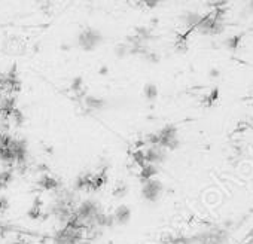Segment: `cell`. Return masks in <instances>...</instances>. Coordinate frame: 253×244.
<instances>
[{"instance_id":"10","label":"cell","mask_w":253,"mask_h":244,"mask_svg":"<svg viewBox=\"0 0 253 244\" xmlns=\"http://www.w3.org/2000/svg\"><path fill=\"white\" fill-rule=\"evenodd\" d=\"M128 52H131V48L130 46H126L125 43H122V45H118L116 48H115V54L118 55V57H125Z\"/></svg>"},{"instance_id":"15","label":"cell","mask_w":253,"mask_h":244,"mask_svg":"<svg viewBox=\"0 0 253 244\" xmlns=\"http://www.w3.org/2000/svg\"><path fill=\"white\" fill-rule=\"evenodd\" d=\"M210 75H211V78H217L219 76V70L217 69H211L210 70Z\"/></svg>"},{"instance_id":"11","label":"cell","mask_w":253,"mask_h":244,"mask_svg":"<svg viewBox=\"0 0 253 244\" xmlns=\"http://www.w3.org/2000/svg\"><path fill=\"white\" fill-rule=\"evenodd\" d=\"M240 36H234V38H231L229 41H228V46H229V49H237V46H238V43H240Z\"/></svg>"},{"instance_id":"7","label":"cell","mask_w":253,"mask_h":244,"mask_svg":"<svg viewBox=\"0 0 253 244\" xmlns=\"http://www.w3.org/2000/svg\"><path fill=\"white\" fill-rule=\"evenodd\" d=\"M39 185H41L43 189H46V191H52V189L58 188V182H57L54 177H51V176H43V177L39 180Z\"/></svg>"},{"instance_id":"3","label":"cell","mask_w":253,"mask_h":244,"mask_svg":"<svg viewBox=\"0 0 253 244\" xmlns=\"http://www.w3.org/2000/svg\"><path fill=\"white\" fill-rule=\"evenodd\" d=\"M145 160H146V164H154V165H158L161 163L166 161V157H167V151L158 145H154V146H149L146 148L145 151Z\"/></svg>"},{"instance_id":"5","label":"cell","mask_w":253,"mask_h":244,"mask_svg":"<svg viewBox=\"0 0 253 244\" xmlns=\"http://www.w3.org/2000/svg\"><path fill=\"white\" fill-rule=\"evenodd\" d=\"M85 106L89 110H101L106 106V101L103 98H97V97H92V95H86L85 97Z\"/></svg>"},{"instance_id":"13","label":"cell","mask_w":253,"mask_h":244,"mask_svg":"<svg viewBox=\"0 0 253 244\" xmlns=\"http://www.w3.org/2000/svg\"><path fill=\"white\" fill-rule=\"evenodd\" d=\"M81 88H82V79L81 78H76L73 81V83H72V89L73 91H81Z\"/></svg>"},{"instance_id":"8","label":"cell","mask_w":253,"mask_h":244,"mask_svg":"<svg viewBox=\"0 0 253 244\" xmlns=\"http://www.w3.org/2000/svg\"><path fill=\"white\" fill-rule=\"evenodd\" d=\"M143 92H145V97H146L149 101H152V100H155V98L158 97V89H157V86H155L154 83H148V85L145 86Z\"/></svg>"},{"instance_id":"9","label":"cell","mask_w":253,"mask_h":244,"mask_svg":"<svg viewBox=\"0 0 253 244\" xmlns=\"http://www.w3.org/2000/svg\"><path fill=\"white\" fill-rule=\"evenodd\" d=\"M201 18H203V17H200V15L195 14V12H189V14L185 15V21H186V24H188L189 27H197L198 23L201 21Z\"/></svg>"},{"instance_id":"4","label":"cell","mask_w":253,"mask_h":244,"mask_svg":"<svg viewBox=\"0 0 253 244\" xmlns=\"http://www.w3.org/2000/svg\"><path fill=\"white\" fill-rule=\"evenodd\" d=\"M113 219L116 223L119 225H125V223H128L130 219H131V210L126 207V205H119L115 213H113Z\"/></svg>"},{"instance_id":"12","label":"cell","mask_w":253,"mask_h":244,"mask_svg":"<svg viewBox=\"0 0 253 244\" xmlns=\"http://www.w3.org/2000/svg\"><path fill=\"white\" fill-rule=\"evenodd\" d=\"M126 191H128V188H126V185L121 183V186L115 191V195H116V197H124V195L126 194Z\"/></svg>"},{"instance_id":"17","label":"cell","mask_w":253,"mask_h":244,"mask_svg":"<svg viewBox=\"0 0 253 244\" xmlns=\"http://www.w3.org/2000/svg\"><path fill=\"white\" fill-rule=\"evenodd\" d=\"M55 244H63V243H55Z\"/></svg>"},{"instance_id":"2","label":"cell","mask_w":253,"mask_h":244,"mask_svg":"<svg viewBox=\"0 0 253 244\" xmlns=\"http://www.w3.org/2000/svg\"><path fill=\"white\" fill-rule=\"evenodd\" d=\"M101 42V35L97 30L92 29H86L79 35V45L85 49V51H91L94 48H97Z\"/></svg>"},{"instance_id":"16","label":"cell","mask_w":253,"mask_h":244,"mask_svg":"<svg viewBox=\"0 0 253 244\" xmlns=\"http://www.w3.org/2000/svg\"><path fill=\"white\" fill-rule=\"evenodd\" d=\"M106 72H107V69H106V67H103V69H101V70H100V73H101V75H104V73H106Z\"/></svg>"},{"instance_id":"14","label":"cell","mask_w":253,"mask_h":244,"mask_svg":"<svg viewBox=\"0 0 253 244\" xmlns=\"http://www.w3.org/2000/svg\"><path fill=\"white\" fill-rule=\"evenodd\" d=\"M217 95H219V89H213V92L209 95V103L211 104L213 101H216L217 100Z\"/></svg>"},{"instance_id":"6","label":"cell","mask_w":253,"mask_h":244,"mask_svg":"<svg viewBox=\"0 0 253 244\" xmlns=\"http://www.w3.org/2000/svg\"><path fill=\"white\" fill-rule=\"evenodd\" d=\"M157 174H158V167L154 165V164H145V165L140 168V176H142L143 182H145V180L154 179Z\"/></svg>"},{"instance_id":"1","label":"cell","mask_w":253,"mask_h":244,"mask_svg":"<svg viewBox=\"0 0 253 244\" xmlns=\"http://www.w3.org/2000/svg\"><path fill=\"white\" fill-rule=\"evenodd\" d=\"M163 183L157 179H151V180H145L143 182V188H142V195L146 201L149 203H155L160 200L161 194H163Z\"/></svg>"}]
</instances>
